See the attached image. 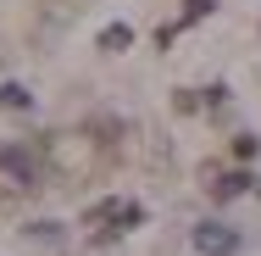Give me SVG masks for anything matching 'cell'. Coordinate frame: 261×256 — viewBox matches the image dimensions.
<instances>
[{
  "label": "cell",
  "instance_id": "ba28073f",
  "mask_svg": "<svg viewBox=\"0 0 261 256\" xmlns=\"http://www.w3.org/2000/svg\"><path fill=\"white\" fill-rule=\"evenodd\" d=\"M233 156H239V161H250V156H256V139H250V134H239V139H233Z\"/></svg>",
  "mask_w": 261,
  "mask_h": 256
},
{
  "label": "cell",
  "instance_id": "8992f818",
  "mask_svg": "<svg viewBox=\"0 0 261 256\" xmlns=\"http://www.w3.org/2000/svg\"><path fill=\"white\" fill-rule=\"evenodd\" d=\"M0 106H11V111H28V106H34V95H28L22 84H0Z\"/></svg>",
  "mask_w": 261,
  "mask_h": 256
},
{
  "label": "cell",
  "instance_id": "7a4b0ae2",
  "mask_svg": "<svg viewBox=\"0 0 261 256\" xmlns=\"http://www.w3.org/2000/svg\"><path fill=\"white\" fill-rule=\"evenodd\" d=\"M134 223H145V206H139V201H100L89 217H84V228H100V234L134 228Z\"/></svg>",
  "mask_w": 261,
  "mask_h": 256
},
{
  "label": "cell",
  "instance_id": "6da1fadb",
  "mask_svg": "<svg viewBox=\"0 0 261 256\" xmlns=\"http://www.w3.org/2000/svg\"><path fill=\"white\" fill-rule=\"evenodd\" d=\"M0 178H6V190H34L39 184V156L28 151V145H0Z\"/></svg>",
  "mask_w": 261,
  "mask_h": 256
},
{
  "label": "cell",
  "instance_id": "277c9868",
  "mask_svg": "<svg viewBox=\"0 0 261 256\" xmlns=\"http://www.w3.org/2000/svg\"><path fill=\"white\" fill-rule=\"evenodd\" d=\"M250 184H256L250 173H211V184H206V190L217 195V201H233V195H245Z\"/></svg>",
  "mask_w": 261,
  "mask_h": 256
},
{
  "label": "cell",
  "instance_id": "5b68a950",
  "mask_svg": "<svg viewBox=\"0 0 261 256\" xmlns=\"http://www.w3.org/2000/svg\"><path fill=\"white\" fill-rule=\"evenodd\" d=\"M100 51H111V56L134 51V28H128V22H111V28L100 34Z\"/></svg>",
  "mask_w": 261,
  "mask_h": 256
},
{
  "label": "cell",
  "instance_id": "52a82bcc",
  "mask_svg": "<svg viewBox=\"0 0 261 256\" xmlns=\"http://www.w3.org/2000/svg\"><path fill=\"white\" fill-rule=\"evenodd\" d=\"M206 11H211V0H184V22H200Z\"/></svg>",
  "mask_w": 261,
  "mask_h": 256
},
{
  "label": "cell",
  "instance_id": "3957f363",
  "mask_svg": "<svg viewBox=\"0 0 261 256\" xmlns=\"http://www.w3.org/2000/svg\"><path fill=\"white\" fill-rule=\"evenodd\" d=\"M195 251L200 256H233L239 251V234L228 223H195Z\"/></svg>",
  "mask_w": 261,
  "mask_h": 256
}]
</instances>
